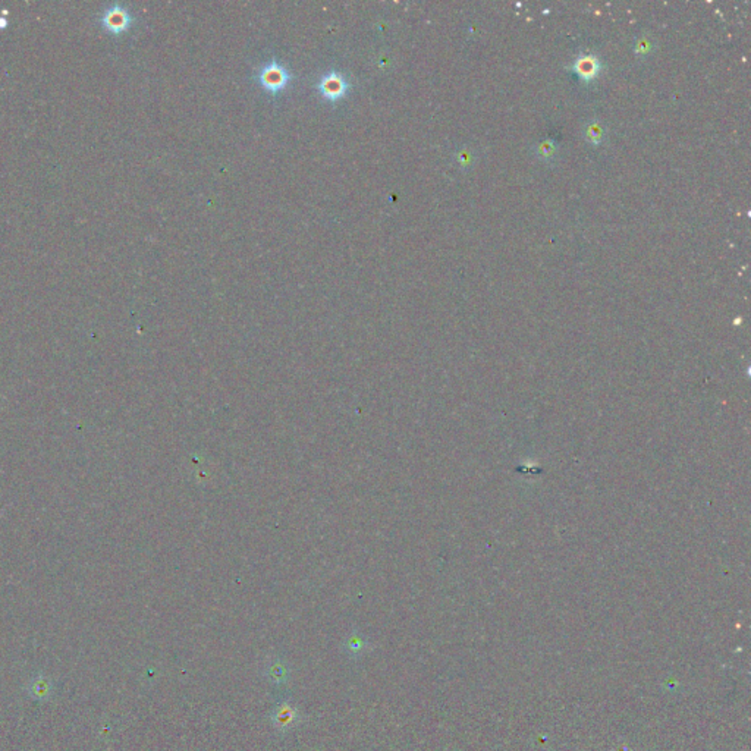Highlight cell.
Listing matches in <instances>:
<instances>
[{"label":"cell","mask_w":751,"mask_h":751,"mask_svg":"<svg viewBox=\"0 0 751 751\" xmlns=\"http://www.w3.org/2000/svg\"><path fill=\"white\" fill-rule=\"evenodd\" d=\"M319 88L321 94L328 97V99H340L345 94L347 88H348V82L345 80V77L342 75L341 72H336V71H332L329 73H326L325 77H323L319 82Z\"/></svg>","instance_id":"3957f363"},{"label":"cell","mask_w":751,"mask_h":751,"mask_svg":"<svg viewBox=\"0 0 751 751\" xmlns=\"http://www.w3.org/2000/svg\"><path fill=\"white\" fill-rule=\"evenodd\" d=\"M555 150H556L555 143L551 141V140L541 141V143H539V145H537V153H539V156L543 157V159L552 157V156L555 154Z\"/></svg>","instance_id":"52a82bcc"},{"label":"cell","mask_w":751,"mask_h":751,"mask_svg":"<svg viewBox=\"0 0 751 751\" xmlns=\"http://www.w3.org/2000/svg\"><path fill=\"white\" fill-rule=\"evenodd\" d=\"M132 22V17L126 8L122 5H113L109 9H106L101 15V24L108 31L113 34L124 33L125 29L129 28Z\"/></svg>","instance_id":"6da1fadb"},{"label":"cell","mask_w":751,"mask_h":751,"mask_svg":"<svg viewBox=\"0 0 751 751\" xmlns=\"http://www.w3.org/2000/svg\"><path fill=\"white\" fill-rule=\"evenodd\" d=\"M291 75L284 65L273 61L260 71V82L270 92H279L288 84Z\"/></svg>","instance_id":"7a4b0ae2"},{"label":"cell","mask_w":751,"mask_h":751,"mask_svg":"<svg viewBox=\"0 0 751 751\" xmlns=\"http://www.w3.org/2000/svg\"><path fill=\"white\" fill-rule=\"evenodd\" d=\"M601 134H603V129L600 124L597 122H590L585 126V138L590 143H599L601 138Z\"/></svg>","instance_id":"8992f818"},{"label":"cell","mask_w":751,"mask_h":751,"mask_svg":"<svg viewBox=\"0 0 751 751\" xmlns=\"http://www.w3.org/2000/svg\"><path fill=\"white\" fill-rule=\"evenodd\" d=\"M275 725L279 727V728H288L291 727L293 722H296L297 719V713L296 710H293L289 704H282L279 706V708L276 709L275 712Z\"/></svg>","instance_id":"5b68a950"},{"label":"cell","mask_w":751,"mask_h":751,"mask_svg":"<svg viewBox=\"0 0 751 751\" xmlns=\"http://www.w3.org/2000/svg\"><path fill=\"white\" fill-rule=\"evenodd\" d=\"M599 69H600L599 59L593 54H580L576 59V62H574V71H576L578 75L585 81L595 78Z\"/></svg>","instance_id":"277c9868"}]
</instances>
